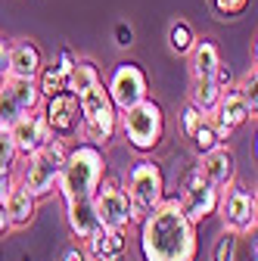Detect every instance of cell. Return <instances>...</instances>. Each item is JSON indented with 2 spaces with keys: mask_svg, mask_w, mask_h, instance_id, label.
<instances>
[{
  "mask_svg": "<svg viewBox=\"0 0 258 261\" xmlns=\"http://www.w3.org/2000/svg\"><path fill=\"white\" fill-rule=\"evenodd\" d=\"M218 208H221V218H224V230H234V233H249L255 230V212H258V202H255V193L243 184H230V190L218 199Z\"/></svg>",
  "mask_w": 258,
  "mask_h": 261,
  "instance_id": "cell-10",
  "label": "cell"
},
{
  "mask_svg": "<svg viewBox=\"0 0 258 261\" xmlns=\"http://www.w3.org/2000/svg\"><path fill=\"white\" fill-rule=\"evenodd\" d=\"M212 78H215V84H218L221 90L234 84V72H230V69H227V65H224V62L218 65V69H215V75H212Z\"/></svg>",
  "mask_w": 258,
  "mask_h": 261,
  "instance_id": "cell-35",
  "label": "cell"
},
{
  "mask_svg": "<svg viewBox=\"0 0 258 261\" xmlns=\"http://www.w3.org/2000/svg\"><path fill=\"white\" fill-rule=\"evenodd\" d=\"M22 115V109L16 106V100H13V96H10V90L7 87H0V127H13L16 124V118Z\"/></svg>",
  "mask_w": 258,
  "mask_h": 261,
  "instance_id": "cell-28",
  "label": "cell"
},
{
  "mask_svg": "<svg viewBox=\"0 0 258 261\" xmlns=\"http://www.w3.org/2000/svg\"><path fill=\"white\" fill-rule=\"evenodd\" d=\"M19 159V149H16V140L7 127H0V168H13Z\"/></svg>",
  "mask_w": 258,
  "mask_h": 261,
  "instance_id": "cell-29",
  "label": "cell"
},
{
  "mask_svg": "<svg viewBox=\"0 0 258 261\" xmlns=\"http://www.w3.org/2000/svg\"><path fill=\"white\" fill-rule=\"evenodd\" d=\"M237 249H240V233L224 230L221 240H218V246H215L212 261H237Z\"/></svg>",
  "mask_w": 258,
  "mask_h": 261,
  "instance_id": "cell-26",
  "label": "cell"
},
{
  "mask_svg": "<svg viewBox=\"0 0 258 261\" xmlns=\"http://www.w3.org/2000/svg\"><path fill=\"white\" fill-rule=\"evenodd\" d=\"M218 199H221V190L199 171V165L184 174L177 202H180V208L187 212V218L193 224H202L209 215H215L218 212Z\"/></svg>",
  "mask_w": 258,
  "mask_h": 261,
  "instance_id": "cell-7",
  "label": "cell"
},
{
  "mask_svg": "<svg viewBox=\"0 0 258 261\" xmlns=\"http://www.w3.org/2000/svg\"><path fill=\"white\" fill-rule=\"evenodd\" d=\"M237 87H240V93H243V100H246L249 112L255 115V112H258V72H255V65L243 75V81H240Z\"/></svg>",
  "mask_w": 258,
  "mask_h": 261,
  "instance_id": "cell-27",
  "label": "cell"
},
{
  "mask_svg": "<svg viewBox=\"0 0 258 261\" xmlns=\"http://www.w3.org/2000/svg\"><path fill=\"white\" fill-rule=\"evenodd\" d=\"M127 199H131V224H140L159 202L165 199V174L152 159H143L127 174Z\"/></svg>",
  "mask_w": 258,
  "mask_h": 261,
  "instance_id": "cell-5",
  "label": "cell"
},
{
  "mask_svg": "<svg viewBox=\"0 0 258 261\" xmlns=\"http://www.w3.org/2000/svg\"><path fill=\"white\" fill-rule=\"evenodd\" d=\"M115 44H118L121 50L134 44V28L127 25V22H118V25H115Z\"/></svg>",
  "mask_w": 258,
  "mask_h": 261,
  "instance_id": "cell-32",
  "label": "cell"
},
{
  "mask_svg": "<svg viewBox=\"0 0 258 261\" xmlns=\"http://www.w3.org/2000/svg\"><path fill=\"white\" fill-rule=\"evenodd\" d=\"M41 115H44L47 127L53 130V137H59V140L81 134V106H78V96L72 90L47 96V106Z\"/></svg>",
  "mask_w": 258,
  "mask_h": 261,
  "instance_id": "cell-11",
  "label": "cell"
},
{
  "mask_svg": "<svg viewBox=\"0 0 258 261\" xmlns=\"http://www.w3.org/2000/svg\"><path fill=\"white\" fill-rule=\"evenodd\" d=\"M4 87L10 90V96L16 100V106H19L22 112L38 109V106H41V100H44L35 78H13V75H7V78H4Z\"/></svg>",
  "mask_w": 258,
  "mask_h": 261,
  "instance_id": "cell-20",
  "label": "cell"
},
{
  "mask_svg": "<svg viewBox=\"0 0 258 261\" xmlns=\"http://www.w3.org/2000/svg\"><path fill=\"white\" fill-rule=\"evenodd\" d=\"M84 243H87V255L93 261H115L124 252V230H118V227H100Z\"/></svg>",
  "mask_w": 258,
  "mask_h": 261,
  "instance_id": "cell-15",
  "label": "cell"
},
{
  "mask_svg": "<svg viewBox=\"0 0 258 261\" xmlns=\"http://www.w3.org/2000/svg\"><path fill=\"white\" fill-rule=\"evenodd\" d=\"M199 171L218 187V190H227L230 184H234V177H237V159H234V152L227 149V146H215V149H209V152H202V159H199Z\"/></svg>",
  "mask_w": 258,
  "mask_h": 261,
  "instance_id": "cell-14",
  "label": "cell"
},
{
  "mask_svg": "<svg viewBox=\"0 0 258 261\" xmlns=\"http://www.w3.org/2000/svg\"><path fill=\"white\" fill-rule=\"evenodd\" d=\"M221 87L215 84V78H193V90H190V103L196 106L202 115H212V109L218 106Z\"/></svg>",
  "mask_w": 258,
  "mask_h": 261,
  "instance_id": "cell-21",
  "label": "cell"
},
{
  "mask_svg": "<svg viewBox=\"0 0 258 261\" xmlns=\"http://www.w3.org/2000/svg\"><path fill=\"white\" fill-rule=\"evenodd\" d=\"M13 230V221H10V215H7V208H4V202H0V237H7Z\"/></svg>",
  "mask_w": 258,
  "mask_h": 261,
  "instance_id": "cell-37",
  "label": "cell"
},
{
  "mask_svg": "<svg viewBox=\"0 0 258 261\" xmlns=\"http://www.w3.org/2000/svg\"><path fill=\"white\" fill-rule=\"evenodd\" d=\"M10 134H13V140H16L19 155H31L35 149H41L47 140H53V130L47 127V121H44V115H41L38 109L22 112V115L16 118V124L10 127Z\"/></svg>",
  "mask_w": 258,
  "mask_h": 261,
  "instance_id": "cell-13",
  "label": "cell"
},
{
  "mask_svg": "<svg viewBox=\"0 0 258 261\" xmlns=\"http://www.w3.org/2000/svg\"><path fill=\"white\" fill-rule=\"evenodd\" d=\"M38 90H41V96L47 100V96H53V93H62L66 90V75H62L56 65L50 62V65H41V72H38Z\"/></svg>",
  "mask_w": 258,
  "mask_h": 261,
  "instance_id": "cell-23",
  "label": "cell"
},
{
  "mask_svg": "<svg viewBox=\"0 0 258 261\" xmlns=\"http://www.w3.org/2000/svg\"><path fill=\"white\" fill-rule=\"evenodd\" d=\"M78 106H81V134L87 143H109L118 130V109L109 100V90L103 81H93L87 90L78 93Z\"/></svg>",
  "mask_w": 258,
  "mask_h": 261,
  "instance_id": "cell-3",
  "label": "cell"
},
{
  "mask_svg": "<svg viewBox=\"0 0 258 261\" xmlns=\"http://www.w3.org/2000/svg\"><path fill=\"white\" fill-rule=\"evenodd\" d=\"M90 202H93L96 218H100V227H118V230H124L131 224V199H127V193L118 180L103 177L100 187L93 190Z\"/></svg>",
  "mask_w": 258,
  "mask_h": 261,
  "instance_id": "cell-8",
  "label": "cell"
},
{
  "mask_svg": "<svg viewBox=\"0 0 258 261\" xmlns=\"http://www.w3.org/2000/svg\"><path fill=\"white\" fill-rule=\"evenodd\" d=\"M16 180H13V174H10V168H0V202L7 199V193H10V187H13Z\"/></svg>",
  "mask_w": 258,
  "mask_h": 261,
  "instance_id": "cell-36",
  "label": "cell"
},
{
  "mask_svg": "<svg viewBox=\"0 0 258 261\" xmlns=\"http://www.w3.org/2000/svg\"><path fill=\"white\" fill-rule=\"evenodd\" d=\"M212 115H215L212 124H215L218 140H227L240 124H246V121L252 118V112H249V106H246V100H243V93H240L237 84H230V87L221 90L218 106L212 109Z\"/></svg>",
  "mask_w": 258,
  "mask_h": 261,
  "instance_id": "cell-12",
  "label": "cell"
},
{
  "mask_svg": "<svg viewBox=\"0 0 258 261\" xmlns=\"http://www.w3.org/2000/svg\"><path fill=\"white\" fill-rule=\"evenodd\" d=\"M187 56H190V72H193V78H212L215 69L221 65V53H218L215 41H209V38H202V41L196 38Z\"/></svg>",
  "mask_w": 258,
  "mask_h": 261,
  "instance_id": "cell-19",
  "label": "cell"
},
{
  "mask_svg": "<svg viewBox=\"0 0 258 261\" xmlns=\"http://www.w3.org/2000/svg\"><path fill=\"white\" fill-rule=\"evenodd\" d=\"M106 90H109V100H112V106H115L118 112L137 106L140 100H146V96H149L146 75H143V69H140L137 62H121L118 69L112 72Z\"/></svg>",
  "mask_w": 258,
  "mask_h": 261,
  "instance_id": "cell-9",
  "label": "cell"
},
{
  "mask_svg": "<svg viewBox=\"0 0 258 261\" xmlns=\"http://www.w3.org/2000/svg\"><path fill=\"white\" fill-rule=\"evenodd\" d=\"M66 152H69L66 140L53 137L41 149H35L31 155H25L28 159V168L22 174V187L35 196V199H41V196H47V193L56 190V177H59L62 162H66Z\"/></svg>",
  "mask_w": 258,
  "mask_h": 261,
  "instance_id": "cell-6",
  "label": "cell"
},
{
  "mask_svg": "<svg viewBox=\"0 0 258 261\" xmlns=\"http://www.w3.org/2000/svg\"><path fill=\"white\" fill-rule=\"evenodd\" d=\"M66 221H69V230L75 240H87L90 233L100 230V218L93 212V202L90 199H75V202H66Z\"/></svg>",
  "mask_w": 258,
  "mask_h": 261,
  "instance_id": "cell-17",
  "label": "cell"
},
{
  "mask_svg": "<svg viewBox=\"0 0 258 261\" xmlns=\"http://www.w3.org/2000/svg\"><path fill=\"white\" fill-rule=\"evenodd\" d=\"M10 41L7 38H0V81H4L7 75H10Z\"/></svg>",
  "mask_w": 258,
  "mask_h": 261,
  "instance_id": "cell-34",
  "label": "cell"
},
{
  "mask_svg": "<svg viewBox=\"0 0 258 261\" xmlns=\"http://www.w3.org/2000/svg\"><path fill=\"white\" fill-rule=\"evenodd\" d=\"M0 87H4V81H0Z\"/></svg>",
  "mask_w": 258,
  "mask_h": 261,
  "instance_id": "cell-39",
  "label": "cell"
},
{
  "mask_svg": "<svg viewBox=\"0 0 258 261\" xmlns=\"http://www.w3.org/2000/svg\"><path fill=\"white\" fill-rule=\"evenodd\" d=\"M190 140H193V146H196V152H199V155H202V152H209V149H215V146L221 143V140H218V134H215V124H212V118H209V115H205V121L196 127V134H193Z\"/></svg>",
  "mask_w": 258,
  "mask_h": 261,
  "instance_id": "cell-25",
  "label": "cell"
},
{
  "mask_svg": "<svg viewBox=\"0 0 258 261\" xmlns=\"http://www.w3.org/2000/svg\"><path fill=\"white\" fill-rule=\"evenodd\" d=\"M215 4V10L224 16V19H234V16H240L246 7H249V0H212Z\"/></svg>",
  "mask_w": 258,
  "mask_h": 261,
  "instance_id": "cell-31",
  "label": "cell"
},
{
  "mask_svg": "<svg viewBox=\"0 0 258 261\" xmlns=\"http://www.w3.org/2000/svg\"><path fill=\"white\" fill-rule=\"evenodd\" d=\"M44 56L35 41H16L10 47V75L13 78H38Z\"/></svg>",
  "mask_w": 258,
  "mask_h": 261,
  "instance_id": "cell-16",
  "label": "cell"
},
{
  "mask_svg": "<svg viewBox=\"0 0 258 261\" xmlns=\"http://www.w3.org/2000/svg\"><path fill=\"white\" fill-rule=\"evenodd\" d=\"M115 261H118V258H115Z\"/></svg>",
  "mask_w": 258,
  "mask_h": 261,
  "instance_id": "cell-40",
  "label": "cell"
},
{
  "mask_svg": "<svg viewBox=\"0 0 258 261\" xmlns=\"http://www.w3.org/2000/svg\"><path fill=\"white\" fill-rule=\"evenodd\" d=\"M53 65H56V69H59L62 75L69 78V72L75 69V53H72V50H62V53L56 56V62H53Z\"/></svg>",
  "mask_w": 258,
  "mask_h": 261,
  "instance_id": "cell-33",
  "label": "cell"
},
{
  "mask_svg": "<svg viewBox=\"0 0 258 261\" xmlns=\"http://www.w3.org/2000/svg\"><path fill=\"white\" fill-rule=\"evenodd\" d=\"M106 174V159L103 149L96 143H78L75 149L66 152V162L59 168L56 190L62 196V202H75V199H90L93 190L100 187Z\"/></svg>",
  "mask_w": 258,
  "mask_h": 261,
  "instance_id": "cell-2",
  "label": "cell"
},
{
  "mask_svg": "<svg viewBox=\"0 0 258 261\" xmlns=\"http://www.w3.org/2000/svg\"><path fill=\"white\" fill-rule=\"evenodd\" d=\"M93 81H100V72H96V65L87 62V59H75V69H72L69 78H66V90H72V93L78 96V93L87 90Z\"/></svg>",
  "mask_w": 258,
  "mask_h": 261,
  "instance_id": "cell-22",
  "label": "cell"
},
{
  "mask_svg": "<svg viewBox=\"0 0 258 261\" xmlns=\"http://www.w3.org/2000/svg\"><path fill=\"white\" fill-rule=\"evenodd\" d=\"M118 124L124 130L127 143H131L137 152H152L165 137V115H162V106L156 100H140L137 106L118 112Z\"/></svg>",
  "mask_w": 258,
  "mask_h": 261,
  "instance_id": "cell-4",
  "label": "cell"
},
{
  "mask_svg": "<svg viewBox=\"0 0 258 261\" xmlns=\"http://www.w3.org/2000/svg\"><path fill=\"white\" fill-rule=\"evenodd\" d=\"M202 121H205V115L190 103V106L184 109V115H180V127H184V134H187V137H193V134H196V127H199Z\"/></svg>",
  "mask_w": 258,
  "mask_h": 261,
  "instance_id": "cell-30",
  "label": "cell"
},
{
  "mask_svg": "<svg viewBox=\"0 0 258 261\" xmlns=\"http://www.w3.org/2000/svg\"><path fill=\"white\" fill-rule=\"evenodd\" d=\"M199 237L177 199H162L140 221L143 261H196Z\"/></svg>",
  "mask_w": 258,
  "mask_h": 261,
  "instance_id": "cell-1",
  "label": "cell"
},
{
  "mask_svg": "<svg viewBox=\"0 0 258 261\" xmlns=\"http://www.w3.org/2000/svg\"><path fill=\"white\" fill-rule=\"evenodd\" d=\"M193 41H196V35H193L190 22L177 19V22L168 28V47H171V53H177V56H187V53H190V47H193Z\"/></svg>",
  "mask_w": 258,
  "mask_h": 261,
  "instance_id": "cell-24",
  "label": "cell"
},
{
  "mask_svg": "<svg viewBox=\"0 0 258 261\" xmlns=\"http://www.w3.org/2000/svg\"><path fill=\"white\" fill-rule=\"evenodd\" d=\"M62 261H87V255L81 249H69L66 255H62Z\"/></svg>",
  "mask_w": 258,
  "mask_h": 261,
  "instance_id": "cell-38",
  "label": "cell"
},
{
  "mask_svg": "<svg viewBox=\"0 0 258 261\" xmlns=\"http://www.w3.org/2000/svg\"><path fill=\"white\" fill-rule=\"evenodd\" d=\"M35 196H31L22 184H13L10 193H7V199H4V208L13 221V227H28L31 221H35Z\"/></svg>",
  "mask_w": 258,
  "mask_h": 261,
  "instance_id": "cell-18",
  "label": "cell"
}]
</instances>
